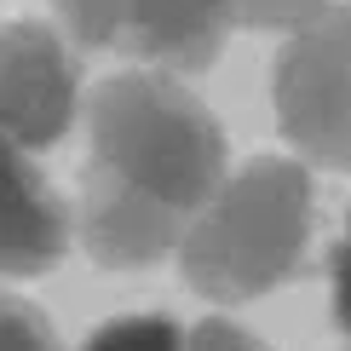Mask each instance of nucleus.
<instances>
[{"mask_svg":"<svg viewBox=\"0 0 351 351\" xmlns=\"http://www.w3.org/2000/svg\"><path fill=\"white\" fill-rule=\"evenodd\" d=\"M311 242V173L294 156H254L190 213L179 242L184 288L213 305H242L305 265Z\"/></svg>","mask_w":351,"mask_h":351,"instance_id":"obj_1","label":"nucleus"},{"mask_svg":"<svg viewBox=\"0 0 351 351\" xmlns=\"http://www.w3.org/2000/svg\"><path fill=\"white\" fill-rule=\"evenodd\" d=\"M86 144L93 162L121 173L127 184L150 190L156 202L196 213L230 179L225 127L196 93L173 81V69H121L98 81L86 98Z\"/></svg>","mask_w":351,"mask_h":351,"instance_id":"obj_2","label":"nucleus"},{"mask_svg":"<svg viewBox=\"0 0 351 351\" xmlns=\"http://www.w3.org/2000/svg\"><path fill=\"white\" fill-rule=\"evenodd\" d=\"M271 98L276 133L305 162L351 173V6H328L288 29V47L271 69Z\"/></svg>","mask_w":351,"mask_h":351,"instance_id":"obj_3","label":"nucleus"},{"mask_svg":"<svg viewBox=\"0 0 351 351\" xmlns=\"http://www.w3.org/2000/svg\"><path fill=\"white\" fill-rule=\"evenodd\" d=\"M81 58L40 18H12L0 35V127L6 144L52 150L75 127Z\"/></svg>","mask_w":351,"mask_h":351,"instance_id":"obj_4","label":"nucleus"},{"mask_svg":"<svg viewBox=\"0 0 351 351\" xmlns=\"http://www.w3.org/2000/svg\"><path fill=\"white\" fill-rule=\"evenodd\" d=\"M190 230V213L156 202L150 190L127 184L104 162H86L81 190H75V242L86 259L104 271H144L162 254H179Z\"/></svg>","mask_w":351,"mask_h":351,"instance_id":"obj_5","label":"nucleus"},{"mask_svg":"<svg viewBox=\"0 0 351 351\" xmlns=\"http://www.w3.org/2000/svg\"><path fill=\"white\" fill-rule=\"evenodd\" d=\"M69 237H75V208L29 167L23 144H6V156H0V265H6V282H29V276L52 271Z\"/></svg>","mask_w":351,"mask_h":351,"instance_id":"obj_6","label":"nucleus"},{"mask_svg":"<svg viewBox=\"0 0 351 351\" xmlns=\"http://www.w3.org/2000/svg\"><path fill=\"white\" fill-rule=\"evenodd\" d=\"M230 29H237V18H230L225 0H127L115 52L173 69V75H202L219 64Z\"/></svg>","mask_w":351,"mask_h":351,"instance_id":"obj_7","label":"nucleus"},{"mask_svg":"<svg viewBox=\"0 0 351 351\" xmlns=\"http://www.w3.org/2000/svg\"><path fill=\"white\" fill-rule=\"evenodd\" d=\"M58 29L86 52H115L127 23V0H47Z\"/></svg>","mask_w":351,"mask_h":351,"instance_id":"obj_8","label":"nucleus"},{"mask_svg":"<svg viewBox=\"0 0 351 351\" xmlns=\"http://www.w3.org/2000/svg\"><path fill=\"white\" fill-rule=\"evenodd\" d=\"M230 18L247 23V29H300L311 23L317 12H328L334 0H225Z\"/></svg>","mask_w":351,"mask_h":351,"instance_id":"obj_9","label":"nucleus"},{"mask_svg":"<svg viewBox=\"0 0 351 351\" xmlns=\"http://www.w3.org/2000/svg\"><path fill=\"white\" fill-rule=\"evenodd\" d=\"M86 346H179V323H167V317H121V323L93 328Z\"/></svg>","mask_w":351,"mask_h":351,"instance_id":"obj_10","label":"nucleus"},{"mask_svg":"<svg viewBox=\"0 0 351 351\" xmlns=\"http://www.w3.org/2000/svg\"><path fill=\"white\" fill-rule=\"evenodd\" d=\"M328 317H334V328L351 340V213H346L340 242L328 247Z\"/></svg>","mask_w":351,"mask_h":351,"instance_id":"obj_11","label":"nucleus"},{"mask_svg":"<svg viewBox=\"0 0 351 351\" xmlns=\"http://www.w3.org/2000/svg\"><path fill=\"white\" fill-rule=\"evenodd\" d=\"M196 346H247V334L230 328V323H202L196 328Z\"/></svg>","mask_w":351,"mask_h":351,"instance_id":"obj_12","label":"nucleus"}]
</instances>
